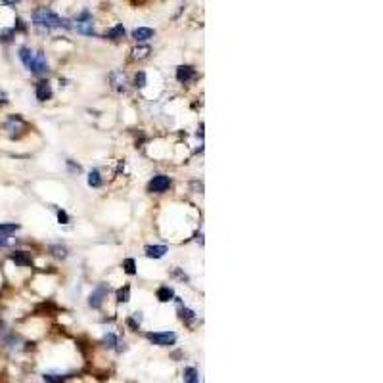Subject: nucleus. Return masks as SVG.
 I'll list each match as a JSON object with an SVG mask.
<instances>
[{
	"label": "nucleus",
	"instance_id": "11",
	"mask_svg": "<svg viewBox=\"0 0 383 383\" xmlns=\"http://www.w3.org/2000/svg\"><path fill=\"white\" fill-rule=\"evenodd\" d=\"M165 253H167L165 245H148L146 247V257H150V259H161Z\"/></svg>",
	"mask_w": 383,
	"mask_h": 383
},
{
	"label": "nucleus",
	"instance_id": "24",
	"mask_svg": "<svg viewBox=\"0 0 383 383\" xmlns=\"http://www.w3.org/2000/svg\"><path fill=\"white\" fill-rule=\"evenodd\" d=\"M123 268H125L127 274H136V263H134V259H127L123 263Z\"/></svg>",
	"mask_w": 383,
	"mask_h": 383
},
{
	"label": "nucleus",
	"instance_id": "5",
	"mask_svg": "<svg viewBox=\"0 0 383 383\" xmlns=\"http://www.w3.org/2000/svg\"><path fill=\"white\" fill-rule=\"evenodd\" d=\"M169 186H171V178H169V176H165V175H157V176H153V178L150 180L148 190L155 192V193H161V192L167 190Z\"/></svg>",
	"mask_w": 383,
	"mask_h": 383
},
{
	"label": "nucleus",
	"instance_id": "27",
	"mask_svg": "<svg viewBox=\"0 0 383 383\" xmlns=\"http://www.w3.org/2000/svg\"><path fill=\"white\" fill-rule=\"evenodd\" d=\"M148 52H150V48L148 46L136 48V50H134V56H136V58H144V56H148Z\"/></svg>",
	"mask_w": 383,
	"mask_h": 383
},
{
	"label": "nucleus",
	"instance_id": "31",
	"mask_svg": "<svg viewBox=\"0 0 383 383\" xmlns=\"http://www.w3.org/2000/svg\"><path fill=\"white\" fill-rule=\"evenodd\" d=\"M128 326H130V328H134V330H138V328H140V324H138L134 318H128Z\"/></svg>",
	"mask_w": 383,
	"mask_h": 383
},
{
	"label": "nucleus",
	"instance_id": "3",
	"mask_svg": "<svg viewBox=\"0 0 383 383\" xmlns=\"http://www.w3.org/2000/svg\"><path fill=\"white\" fill-rule=\"evenodd\" d=\"M146 337L153 345H159V347H169L176 341L175 332H150V334H146Z\"/></svg>",
	"mask_w": 383,
	"mask_h": 383
},
{
	"label": "nucleus",
	"instance_id": "23",
	"mask_svg": "<svg viewBox=\"0 0 383 383\" xmlns=\"http://www.w3.org/2000/svg\"><path fill=\"white\" fill-rule=\"evenodd\" d=\"M65 380V376L60 374H44V382L46 383H62Z\"/></svg>",
	"mask_w": 383,
	"mask_h": 383
},
{
	"label": "nucleus",
	"instance_id": "26",
	"mask_svg": "<svg viewBox=\"0 0 383 383\" xmlns=\"http://www.w3.org/2000/svg\"><path fill=\"white\" fill-rule=\"evenodd\" d=\"M50 251H52V253H54L56 257H65V255H67V249H65L64 245H52V247H50Z\"/></svg>",
	"mask_w": 383,
	"mask_h": 383
},
{
	"label": "nucleus",
	"instance_id": "13",
	"mask_svg": "<svg viewBox=\"0 0 383 383\" xmlns=\"http://www.w3.org/2000/svg\"><path fill=\"white\" fill-rule=\"evenodd\" d=\"M12 261L16 263L17 267H29V265H31V257L27 255L25 251H16V253H12Z\"/></svg>",
	"mask_w": 383,
	"mask_h": 383
},
{
	"label": "nucleus",
	"instance_id": "2",
	"mask_svg": "<svg viewBox=\"0 0 383 383\" xmlns=\"http://www.w3.org/2000/svg\"><path fill=\"white\" fill-rule=\"evenodd\" d=\"M77 33L80 35H94V23H92V16H90V12L88 10H82L79 16L75 17V25H73Z\"/></svg>",
	"mask_w": 383,
	"mask_h": 383
},
{
	"label": "nucleus",
	"instance_id": "20",
	"mask_svg": "<svg viewBox=\"0 0 383 383\" xmlns=\"http://www.w3.org/2000/svg\"><path fill=\"white\" fill-rule=\"evenodd\" d=\"M178 312H180V318L186 320V322H192V320L195 318V312H193L192 308H186V306H180Z\"/></svg>",
	"mask_w": 383,
	"mask_h": 383
},
{
	"label": "nucleus",
	"instance_id": "16",
	"mask_svg": "<svg viewBox=\"0 0 383 383\" xmlns=\"http://www.w3.org/2000/svg\"><path fill=\"white\" fill-rule=\"evenodd\" d=\"M184 382L186 383H199V374L195 368H184Z\"/></svg>",
	"mask_w": 383,
	"mask_h": 383
},
{
	"label": "nucleus",
	"instance_id": "8",
	"mask_svg": "<svg viewBox=\"0 0 383 383\" xmlns=\"http://www.w3.org/2000/svg\"><path fill=\"white\" fill-rule=\"evenodd\" d=\"M193 75H195V71H193L192 65H180L176 69V79L180 80V82H188V80L193 79Z\"/></svg>",
	"mask_w": 383,
	"mask_h": 383
},
{
	"label": "nucleus",
	"instance_id": "1",
	"mask_svg": "<svg viewBox=\"0 0 383 383\" xmlns=\"http://www.w3.org/2000/svg\"><path fill=\"white\" fill-rule=\"evenodd\" d=\"M33 23H35V27L46 29V31L48 29H56V27H71L69 19L60 17L56 12H52L48 8H37L33 12Z\"/></svg>",
	"mask_w": 383,
	"mask_h": 383
},
{
	"label": "nucleus",
	"instance_id": "7",
	"mask_svg": "<svg viewBox=\"0 0 383 383\" xmlns=\"http://www.w3.org/2000/svg\"><path fill=\"white\" fill-rule=\"evenodd\" d=\"M50 98H52V86H50V82L48 80H40L37 84V100L38 102H46Z\"/></svg>",
	"mask_w": 383,
	"mask_h": 383
},
{
	"label": "nucleus",
	"instance_id": "12",
	"mask_svg": "<svg viewBox=\"0 0 383 383\" xmlns=\"http://www.w3.org/2000/svg\"><path fill=\"white\" fill-rule=\"evenodd\" d=\"M19 230V224L16 223H0V238L6 239L8 236H12L14 232Z\"/></svg>",
	"mask_w": 383,
	"mask_h": 383
},
{
	"label": "nucleus",
	"instance_id": "4",
	"mask_svg": "<svg viewBox=\"0 0 383 383\" xmlns=\"http://www.w3.org/2000/svg\"><path fill=\"white\" fill-rule=\"evenodd\" d=\"M106 295H108V286L106 284H98L94 291L90 293V297H88V305L92 308H100L102 303H104V299H106Z\"/></svg>",
	"mask_w": 383,
	"mask_h": 383
},
{
	"label": "nucleus",
	"instance_id": "10",
	"mask_svg": "<svg viewBox=\"0 0 383 383\" xmlns=\"http://www.w3.org/2000/svg\"><path fill=\"white\" fill-rule=\"evenodd\" d=\"M19 60L23 62V65L29 69L33 64V60H35V52H33L31 48H27V46H21L19 48Z\"/></svg>",
	"mask_w": 383,
	"mask_h": 383
},
{
	"label": "nucleus",
	"instance_id": "18",
	"mask_svg": "<svg viewBox=\"0 0 383 383\" xmlns=\"http://www.w3.org/2000/svg\"><path fill=\"white\" fill-rule=\"evenodd\" d=\"M128 299H130V287L123 286L119 291H117V301H119V303H127Z\"/></svg>",
	"mask_w": 383,
	"mask_h": 383
},
{
	"label": "nucleus",
	"instance_id": "19",
	"mask_svg": "<svg viewBox=\"0 0 383 383\" xmlns=\"http://www.w3.org/2000/svg\"><path fill=\"white\" fill-rule=\"evenodd\" d=\"M14 35H16V29H2L0 31V42H12Z\"/></svg>",
	"mask_w": 383,
	"mask_h": 383
},
{
	"label": "nucleus",
	"instance_id": "14",
	"mask_svg": "<svg viewBox=\"0 0 383 383\" xmlns=\"http://www.w3.org/2000/svg\"><path fill=\"white\" fill-rule=\"evenodd\" d=\"M19 127H23V121H21L17 115H12V117L6 121V130H8L12 136H16V130Z\"/></svg>",
	"mask_w": 383,
	"mask_h": 383
},
{
	"label": "nucleus",
	"instance_id": "22",
	"mask_svg": "<svg viewBox=\"0 0 383 383\" xmlns=\"http://www.w3.org/2000/svg\"><path fill=\"white\" fill-rule=\"evenodd\" d=\"M117 343H119V341H117V335H115V334H106V335H104V345H106L108 349H113Z\"/></svg>",
	"mask_w": 383,
	"mask_h": 383
},
{
	"label": "nucleus",
	"instance_id": "9",
	"mask_svg": "<svg viewBox=\"0 0 383 383\" xmlns=\"http://www.w3.org/2000/svg\"><path fill=\"white\" fill-rule=\"evenodd\" d=\"M155 35L153 29H150V27H138V29H134L132 31V38L136 40V42H144V40H148V38H152Z\"/></svg>",
	"mask_w": 383,
	"mask_h": 383
},
{
	"label": "nucleus",
	"instance_id": "15",
	"mask_svg": "<svg viewBox=\"0 0 383 383\" xmlns=\"http://www.w3.org/2000/svg\"><path fill=\"white\" fill-rule=\"evenodd\" d=\"M175 297V291H173V287L169 286H161L157 289V299H159L161 303H167V301H171Z\"/></svg>",
	"mask_w": 383,
	"mask_h": 383
},
{
	"label": "nucleus",
	"instance_id": "28",
	"mask_svg": "<svg viewBox=\"0 0 383 383\" xmlns=\"http://www.w3.org/2000/svg\"><path fill=\"white\" fill-rule=\"evenodd\" d=\"M115 77H123V75H121V73H113L112 79H115ZM115 88H117V90H123V88H125V80H117V82H115Z\"/></svg>",
	"mask_w": 383,
	"mask_h": 383
},
{
	"label": "nucleus",
	"instance_id": "6",
	"mask_svg": "<svg viewBox=\"0 0 383 383\" xmlns=\"http://www.w3.org/2000/svg\"><path fill=\"white\" fill-rule=\"evenodd\" d=\"M48 69V62H46V56L42 54V52H37L35 54V60H33L31 67H29V71L35 73V75H38V73H44Z\"/></svg>",
	"mask_w": 383,
	"mask_h": 383
},
{
	"label": "nucleus",
	"instance_id": "17",
	"mask_svg": "<svg viewBox=\"0 0 383 383\" xmlns=\"http://www.w3.org/2000/svg\"><path fill=\"white\" fill-rule=\"evenodd\" d=\"M123 35H125V27L123 25H115L113 29L106 33V37L108 38H113V40H119V38H123Z\"/></svg>",
	"mask_w": 383,
	"mask_h": 383
},
{
	"label": "nucleus",
	"instance_id": "21",
	"mask_svg": "<svg viewBox=\"0 0 383 383\" xmlns=\"http://www.w3.org/2000/svg\"><path fill=\"white\" fill-rule=\"evenodd\" d=\"M88 184L90 186H94V188H98L100 184H102V178H100V173L98 171H90V175H88Z\"/></svg>",
	"mask_w": 383,
	"mask_h": 383
},
{
	"label": "nucleus",
	"instance_id": "29",
	"mask_svg": "<svg viewBox=\"0 0 383 383\" xmlns=\"http://www.w3.org/2000/svg\"><path fill=\"white\" fill-rule=\"evenodd\" d=\"M58 221H60L62 224L69 223V217H67V213H65V211H58Z\"/></svg>",
	"mask_w": 383,
	"mask_h": 383
},
{
	"label": "nucleus",
	"instance_id": "30",
	"mask_svg": "<svg viewBox=\"0 0 383 383\" xmlns=\"http://www.w3.org/2000/svg\"><path fill=\"white\" fill-rule=\"evenodd\" d=\"M16 29L17 31H25V29H27V27H25V23H23V19H19V17H17L16 19Z\"/></svg>",
	"mask_w": 383,
	"mask_h": 383
},
{
	"label": "nucleus",
	"instance_id": "25",
	"mask_svg": "<svg viewBox=\"0 0 383 383\" xmlns=\"http://www.w3.org/2000/svg\"><path fill=\"white\" fill-rule=\"evenodd\" d=\"M134 86H136V88H144V86H146V73H144V71L136 73V77H134Z\"/></svg>",
	"mask_w": 383,
	"mask_h": 383
}]
</instances>
